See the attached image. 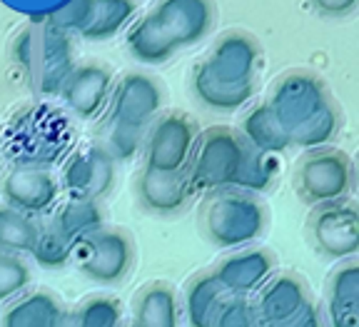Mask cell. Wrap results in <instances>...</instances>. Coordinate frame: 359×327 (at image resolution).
<instances>
[{
	"mask_svg": "<svg viewBox=\"0 0 359 327\" xmlns=\"http://www.w3.org/2000/svg\"><path fill=\"white\" fill-rule=\"evenodd\" d=\"M67 310L48 290H28L0 315V327H62Z\"/></svg>",
	"mask_w": 359,
	"mask_h": 327,
	"instance_id": "cell-20",
	"label": "cell"
},
{
	"mask_svg": "<svg viewBox=\"0 0 359 327\" xmlns=\"http://www.w3.org/2000/svg\"><path fill=\"white\" fill-rule=\"evenodd\" d=\"M230 298L232 295L224 290L215 270L197 272L195 277H190V282L185 285V293H182L187 327H215V320H217L222 305Z\"/></svg>",
	"mask_w": 359,
	"mask_h": 327,
	"instance_id": "cell-21",
	"label": "cell"
},
{
	"mask_svg": "<svg viewBox=\"0 0 359 327\" xmlns=\"http://www.w3.org/2000/svg\"><path fill=\"white\" fill-rule=\"evenodd\" d=\"M277 173H280L277 155H267V152H259L247 145L245 160H242V168L237 173V180L232 187L257 195V192H264L272 187V182L277 180Z\"/></svg>",
	"mask_w": 359,
	"mask_h": 327,
	"instance_id": "cell-29",
	"label": "cell"
},
{
	"mask_svg": "<svg viewBox=\"0 0 359 327\" xmlns=\"http://www.w3.org/2000/svg\"><path fill=\"white\" fill-rule=\"evenodd\" d=\"M93 8H95V0H67L65 6L57 8L55 13H50L48 23H53L55 28H60L62 33H78L83 35V30L93 20Z\"/></svg>",
	"mask_w": 359,
	"mask_h": 327,
	"instance_id": "cell-34",
	"label": "cell"
},
{
	"mask_svg": "<svg viewBox=\"0 0 359 327\" xmlns=\"http://www.w3.org/2000/svg\"><path fill=\"white\" fill-rule=\"evenodd\" d=\"M125 327H135V325H125Z\"/></svg>",
	"mask_w": 359,
	"mask_h": 327,
	"instance_id": "cell-41",
	"label": "cell"
},
{
	"mask_svg": "<svg viewBox=\"0 0 359 327\" xmlns=\"http://www.w3.org/2000/svg\"><path fill=\"white\" fill-rule=\"evenodd\" d=\"M215 327H264V322L250 298H230L222 305Z\"/></svg>",
	"mask_w": 359,
	"mask_h": 327,
	"instance_id": "cell-35",
	"label": "cell"
},
{
	"mask_svg": "<svg viewBox=\"0 0 359 327\" xmlns=\"http://www.w3.org/2000/svg\"><path fill=\"white\" fill-rule=\"evenodd\" d=\"M115 165L118 160L100 142L78 147L65 160L60 185L70 200H102L115 185Z\"/></svg>",
	"mask_w": 359,
	"mask_h": 327,
	"instance_id": "cell-12",
	"label": "cell"
},
{
	"mask_svg": "<svg viewBox=\"0 0 359 327\" xmlns=\"http://www.w3.org/2000/svg\"><path fill=\"white\" fill-rule=\"evenodd\" d=\"M40 230H43V225L35 220L33 215L0 205V253L30 255L35 243H38Z\"/></svg>",
	"mask_w": 359,
	"mask_h": 327,
	"instance_id": "cell-27",
	"label": "cell"
},
{
	"mask_svg": "<svg viewBox=\"0 0 359 327\" xmlns=\"http://www.w3.org/2000/svg\"><path fill=\"white\" fill-rule=\"evenodd\" d=\"M60 180L50 168L28 163H15L0 182L3 203L25 215H33V218L53 213L57 198H60Z\"/></svg>",
	"mask_w": 359,
	"mask_h": 327,
	"instance_id": "cell-10",
	"label": "cell"
},
{
	"mask_svg": "<svg viewBox=\"0 0 359 327\" xmlns=\"http://www.w3.org/2000/svg\"><path fill=\"white\" fill-rule=\"evenodd\" d=\"M267 208L255 192L222 187L200 205V230L215 248L242 250L264 235Z\"/></svg>",
	"mask_w": 359,
	"mask_h": 327,
	"instance_id": "cell-2",
	"label": "cell"
},
{
	"mask_svg": "<svg viewBox=\"0 0 359 327\" xmlns=\"http://www.w3.org/2000/svg\"><path fill=\"white\" fill-rule=\"evenodd\" d=\"M75 262L97 285H120L135 265V240L125 227H100L75 248Z\"/></svg>",
	"mask_w": 359,
	"mask_h": 327,
	"instance_id": "cell-7",
	"label": "cell"
},
{
	"mask_svg": "<svg viewBox=\"0 0 359 327\" xmlns=\"http://www.w3.org/2000/svg\"><path fill=\"white\" fill-rule=\"evenodd\" d=\"M112 88H115L112 70L105 62L88 60L75 65L73 73L67 75L65 85L60 88V98L75 118L95 120L105 113Z\"/></svg>",
	"mask_w": 359,
	"mask_h": 327,
	"instance_id": "cell-14",
	"label": "cell"
},
{
	"mask_svg": "<svg viewBox=\"0 0 359 327\" xmlns=\"http://www.w3.org/2000/svg\"><path fill=\"white\" fill-rule=\"evenodd\" d=\"M267 105L290 133L292 145L317 150L327 147L339 133L342 115L332 100L325 80L309 70H292L272 88Z\"/></svg>",
	"mask_w": 359,
	"mask_h": 327,
	"instance_id": "cell-1",
	"label": "cell"
},
{
	"mask_svg": "<svg viewBox=\"0 0 359 327\" xmlns=\"http://www.w3.org/2000/svg\"><path fill=\"white\" fill-rule=\"evenodd\" d=\"M309 6L320 15L344 18L349 13H354V8H359V0H309Z\"/></svg>",
	"mask_w": 359,
	"mask_h": 327,
	"instance_id": "cell-37",
	"label": "cell"
},
{
	"mask_svg": "<svg viewBox=\"0 0 359 327\" xmlns=\"http://www.w3.org/2000/svg\"><path fill=\"white\" fill-rule=\"evenodd\" d=\"M237 133H240L242 140L250 147H255L259 152H267V155H282L287 147H292L290 133L277 120V115L272 113V107L267 102H259L252 110H247Z\"/></svg>",
	"mask_w": 359,
	"mask_h": 327,
	"instance_id": "cell-23",
	"label": "cell"
},
{
	"mask_svg": "<svg viewBox=\"0 0 359 327\" xmlns=\"http://www.w3.org/2000/svg\"><path fill=\"white\" fill-rule=\"evenodd\" d=\"M30 255H33L35 262H38L40 267H45V270H60V267H65L67 262L73 260L75 248L67 243L65 237H62L50 222H45L43 230H40L38 243H35Z\"/></svg>",
	"mask_w": 359,
	"mask_h": 327,
	"instance_id": "cell-32",
	"label": "cell"
},
{
	"mask_svg": "<svg viewBox=\"0 0 359 327\" xmlns=\"http://www.w3.org/2000/svg\"><path fill=\"white\" fill-rule=\"evenodd\" d=\"M13 58L25 70L30 88L38 95H55L78 62L73 60L70 35L53 23H40L22 30L13 43Z\"/></svg>",
	"mask_w": 359,
	"mask_h": 327,
	"instance_id": "cell-4",
	"label": "cell"
},
{
	"mask_svg": "<svg viewBox=\"0 0 359 327\" xmlns=\"http://www.w3.org/2000/svg\"><path fill=\"white\" fill-rule=\"evenodd\" d=\"M6 155V142H3V130H0V160Z\"/></svg>",
	"mask_w": 359,
	"mask_h": 327,
	"instance_id": "cell-38",
	"label": "cell"
},
{
	"mask_svg": "<svg viewBox=\"0 0 359 327\" xmlns=\"http://www.w3.org/2000/svg\"><path fill=\"white\" fill-rule=\"evenodd\" d=\"M135 195L145 213L170 218V215L185 213L195 195V187H192L187 170L157 173V170L142 168L135 178Z\"/></svg>",
	"mask_w": 359,
	"mask_h": 327,
	"instance_id": "cell-15",
	"label": "cell"
},
{
	"mask_svg": "<svg viewBox=\"0 0 359 327\" xmlns=\"http://www.w3.org/2000/svg\"><path fill=\"white\" fill-rule=\"evenodd\" d=\"M215 275L224 285V290L232 298H247L259 293L267 285V280L275 275L277 258L267 248H245L219 260L217 267H212Z\"/></svg>",
	"mask_w": 359,
	"mask_h": 327,
	"instance_id": "cell-16",
	"label": "cell"
},
{
	"mask_svg": "<svg viewBox=\"0 0 359 327\" xmlns=\"http://www.w3.org/2000/svg\"><path fill=\"white\" fill-rule=\"evenodd\" d=\"M192 93L195 98L210 110L217 113H235L240 107H245L247 102L255 98V83L250 85H227L219 83L208 68L205 62H197L192 70Z\"/></svg>",
	"mask_w": 359,
	"mask_h": 327,
	"instance_id": "cell-24",
	"label": "cell"
},
{
	"mask_svg": "<svg viewBox=\"0 0 359 327\" xmlns=\"http://www.w3.org/2000/svg\"><path fill=\"white\" fill-rule=\"evenodd\" d=\"M165 105V91L152 75L133 70L120 78L112 88L107 102V118L130 128L147 130L157 120Z\"/></svg>",
	"mask_w": 359,
	"mask_h": 327,
	"instance_id": "cell-11",
	"label": "cell"
},
{
	"mask_svg": "<svg viewBox=\"0 0 359 327\" xmlns=\"http://www.w3.org/2000/svg\"><path fill=\"white\" fill-rule=\"evenodd\" d=\"M3 142L15 163L50 168L73 145V125L55 107L30 105L11 120Z\"/></svg>",
	"mask_w": 359,
	"mask_h": 327,
	"instance_id": "cell-3",
	"label": "cell"
},
{
	"mask_svg": "<svg viewBox=\"0 0 359 327\" xmlns=\"http://www.w3.org/2000/svg\"><path fill=\"white\" fill-rule=\"evenodd\" d=\"M145 135H147V130L130 128V125L115 123V120L105 118L100 145L105 147L115 160H130L140 152L142 142H145Z\"/></svg>",
	"mask_w": 359,
	"mask_h": 327,
	"instance_id": "cell-31",
	"label": "cell"
},
{
	"mask_svg": "<svg viewBox=\"0 0 359 327\" xmlns=\"http://www.w3.org/2000/svg\"><path fill=\"white\" fill-rule=\"evenodd\" d=\"M128 51L137 62H145V65H163V62H168L180 48L172 40V35L147 13L145 18H140V20L128 30Z\"/></svg>",
	"mask_w": 359,
	"mask_h": 327,
	"instance_id": "cell-26",
	"label": "cell"
},
{
	"mask_svg": "<svg viewBox=\"0 0 359 327\" xmlns=\"http://www.w3.org/2000/svg\"><path fill=\"white\" fill-rule=\"evenodd\" d=\"M105 208L100 200H67L65 205L55 210L50 225L65 237L67 243L78 248L85 237L105 227Z\"/></svg>",
	"mask_w": 359,
	"mask_h": 327,
	"instance_id": "cell-25",
	"label": "cell"
},
{
	"mask_svg": "<svg viewBox=\"0 0 359 327\" xmlns=\"http://www.w3.org/2000/svg\"><path fill=\"white\" fill-rule=\"evenodd\" d=\"M327 327H359V260H344L330 275L325 300Z\"/></svg>",
	"mask_w": 359,
	"mask_h": 327,
	"instance_id": "cell-18",
	"label": "cell"
},
{
	"mask_svg": "<svg viewBox=\"0 0 359 327\" xmlns=\"http://www.w3.org/2000/svg\"><path fill=\"white\" fill-rule=\"evenodd\" d=\"M312 298L307 290V282L294 272H280L267 280L262 290H259L255 307H257L259 317H262L264 327L275 325L280 320H287L292 312H297L307 300Z\"/></svg>",
	"mask_w": 359,
	"mask_h": 327,
	"instance_id": "cell-19",
	"label": "cell"
},
{
	"mask_svg": "<svg viewBox=\"0 0 359 327\" xmlns=\"http://www.w3.org/2000/svg\"><path fill=\"white\" fill-rule=\"evenodd\" d=\"M309 240L330 260H352L359 255V205L352 200L314 205L307 220Z\"/></svg>",
	"mask_w": 359,
	"mask_h": 327,
	"instance_id": "cell-9",
	"label": "cell"
},
{
	"mask_svg": "<svg viewBox=\"0 0 359 327\" xmlns=\"http://www.w3.org/2000/svg\"><path fill=\"white\" fill-rule=\"evenodd\" d=\"M33 282V270L20 255L0 253V302H13L28 293Z\"/></svg>",
	"mask_w": 359,
	"mask_h": 327,
	"instance_id": "cell-33",
	"label": "cell"
},
{
	"mask_svg": "<svg viewBox=\"0 0 359 327\" xmlns=\"http://www.w3.org/2000/svg\"><path fill=\"white\" fill-rule=\"evenodd\" d=\"M267 327H327V317L320 305L309 298L307 302H304L297 312H292L287 320H280V322H275V325H267Z\"/></svg>",
	"mask_w": 359,
	"mask_h": 327,
	"instance_id": "cell-36",
	"label": "cell"
},
{
	"mask_svg": "<svg viewBox=\"0 0 359 327\" xmlns=\"http://www.w3.org/2000/svg\"><path fill=\"white\" fill-rule=\"evenodd\" d=\"M297 195L309 205L344 200L354 187V163L339 147L309 150L294 173Z\"/></svg>",
	"mask_w": 359,
	"mask_h": 327,
	"instance_id": "cell-6",
	"label": "cell"
},
{
	"mask_svg": "<svg viewBox=\"0 0 359 327\" xmlns=\"http://www.w3.org/2000/svg\"><path fill=\"white\" fill-rule=\"evenodd\" d=\"M202 62L219 83L250 85L255 83V75L262 65V46L255 35L245 30H230L219 35L210 55Z\"/></svg>",
	"mask_w": 359,
	"mask_h": 327,
	"instance_id": "cell-13",
	"label": "cell"
},
{
	"mask_svg": "<svg viewBox=\"0 0 359 327\" xmlns=\"http://www.w3.org/2000/svg\"><path fill=\"white\" fill-rule=\"evenodd\" d=\"M135 327H180V298L165 280L142 285L133 298Z\"/></svg>",
	"mask_w": 359,
	"mask_h": 327,
	"instance_id": "cell-22",
	"label": "cell"
},
{
	"mask_svg": "<svg viewBox=\"0 0 359 327\" xmlns=\"http://www.w3.org/2000/svg\"><path fill=\"white\" fill-rule=\"evenodd\" d=\"M354 182L359 185V158H357V163H354Z\"/></svg>",
	"mask_w": 359,
	"mask_h": 327,
	"instance_id": "cell-39",
	"label": "cell"
},
{
	"mask_svg": "<svg viewBox=\"0 0 359 327\" xmlns=\"http://www.w3.org/2000/svg\"><path fill=\"white\" fill-rule=\"evenodd\" d=\"M137 13L135 0H95L93 8V20L83 30L80 38L85 40H110L123 28H128L130 20Z\"/></svg>",
	"mask_w": 359,
	"mask_h": 327,
	"instance_id": "cell-28",
	"label": "cell"
},
{
	"mask_svg": "<svg viewBox=\"0 0 359 327\" xmlns=\"http://www.w3.org/2000/svg\"><path fill=\"white\" fill-rule=\"evenodd\" d=\"M150 15L163 25L177 48H190L200 43L215 25L212 0H160Z\"/></svg>",
	"mask_w": 359,
	"mask_h": 327,
	"instance_id": "cell-17",
	"label": "cell"
},
{
	"mask_svg": "<svg viewBox=\"0 0 359 327\" xmlns=\"http://www.w3.org/2000/svg\"><path fill=\"white\" fill-rule=\"evenodd\" d=\"M245 152L247 142L237 130L227 125H212L200 133L185 168L195 192H215L235 185Z\"/></svg>",
	"mask_w": 359,
	"mask_h": 327,
	"instance_id": "cell-5",
	"label": "cell"
},
{
	"mask_svg": "<svg viewBox=\"0 0 359 327\" xmlns=\"http://www.w3.org/2000/svg\"><path fill=\"white\" fill-rule=\"evenodd\" d=\"M62 327H75V325L70 322V317H65V325H62Z\"/></svg>",
	"mask_w": 359,
	"mask_h": 327,
	"instance_id": "cell-40",
	"label": "cell"
},
{
	"mask_svg": "<svg viewBox=\"0 0 359 327\" xmlns=\"http://www.w3.org/2000/svg\"><path fill=\"white\" fill-rule=\"evenodd\" d=\"M75 327H123V302L110 295H93L67 310Z\"/></svg>",
	"mask_w": 359,
	"mask_h": 327,
	"instance_id": "cell-30",
	"label": "cell"
},
{
	"mask_svg": "<svg viewBox=\"0 0 359 327\" xmlns=\"http://www.w3.org/2000/svg\"><path fill=\"white\" fill-rule=\"evenodd\" d=\"M200 130L195 120L185 113H165L147 128L145 142H142V168L157 170V173H180L190 163Z\"/></svg>",
	"mask_w": 359,
	"mask_h": 327,
	"instance_id": "cell-8",
	"label": "cell"
}]
</instances>
